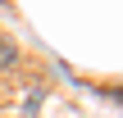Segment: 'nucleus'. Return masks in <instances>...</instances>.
Instances as JSON below:
<instances>
[{
	"label": "nucleus",
	"mask_w": 123,
	"mask_h": 118,
	"mask_svg": "<svg viewBox=\"0 0 123 118\" xmlns=\"http://www.w3.org/2000/svg\"><path fill=\"white\" fill-rule=\"evenodd\" d=\"M9 68H18V45L9 36H0V73H9Z\"/></svg>",
	"instance_id": "obj_1"
}]
</instances>
